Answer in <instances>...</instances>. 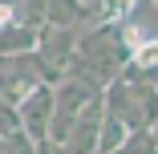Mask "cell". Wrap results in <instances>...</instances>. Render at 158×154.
<instances>
[{
  "instance_id": "7",
  "label": "cell",
  "mask_w": 158,
  "mask_h": 154,
  "mask_svg": "<svg viewBox=\"0 0 158 154\" xmlns=\"http://www.w3.org/2000/svg\"><path fill=\"white\" fill-rule=\"evenodd\" d=\"M20 130V118H16V106H8V102H0V138L4 134H16Z\"/></svg>"
},
{
  "instance_id": "8",
  "label": "cell",
  "mask_w": 158,
  "mask_h": 154,
  "mask_svg": "<svg viewBox=\"0 0 158 154\" xmlns=\"http://www.w3.org/2000/svg\"><path fill=\"white\" fill-rule=\"evenodd\" d=\"M33 154H61V146L49 142V138H41V142H33Z\"/></svg>"
},
{
  "instance_id": "9",
  "label": "cell",
  "mask_w": 158,
  "mask_h": 154,
  "mask_svg": "<svg viewBox=\"0 0 158 154\" xmlns=\"http://www.w3.org/2000/svg\"><path fill=\"white\" fill-rule=\"evenodd\" d=\"M81 4H85V0H81Z\"/></svg>"
},
{
  "instance_id": "6",
  "label": "cell",
  "mask_w": 158,
  "mask_h": 154,
  "mask_svg": "<svg viewBox=\"0 0 158 154\" xmlns=\"http://www.w3.org/2000/svg\"><path fill=\"white\" fill-rule=\"evenodd\" d=\"M114 154H154V130H134Z\"/></svg>"
},
{
  "instance_id": "1",
  "label": "cell",
  "mask_w": 158,
  "mask_h": 154,
  "mask_svg": "<svg viewBox=\"0 0 158 154\" xmlns=\"http://www.w3.org/2000/svg\"><path fill=\"white\" fill-rule=\"evenodd\" d=\"M45 81V69H41V57L37 53H12V57H0V102H24L28 89H37ZM49 85V81H45Z\"/></svg>"
},
{
  "instance_id": "4",
  "label": "cell",
  "mask_w": 158,
  "mask_h": 154,
  "mask_svg": "<svg viewBox=\"0 0 158 154\" xmlns=\"http://www.w3.org/2000/svg\"><path fill=\"white\" fill-rule=\"evenodd\" d=\"M41 24L81 28L85 24V4H81V0H41Z\"/></svg>"
},
{
  "instance_id": "3",
  "label": "cell",
  "mask_w": 158,
  "mask_h": 154,
  "mask_svg": "<svg viewBox=\"0 0 158 154\" xmlns=\"http://www.w3.org/2000/svg\"><path fill=\"white\" fill-rule=\"evenodd\" d=\"M98 126H102V94L77 114V122L61 142V154H98Z\"/></svg>"
},
{
  "instance_id": "5",
  "label": "cell",
  "mask_w": 158,
  "mask_h": 154,
  "mask_svg": "<svg viewBox=\"0 0 158 154\" xmlns=\"http://www.w3.org/2000/svg\"><path fill=\"white\" fill-rule=\"evenodd\" d=\"M37 49V24L16 20L0 28V57H12V53H33Z\"/></svg>"
},
{
  "instance_id": "2",
  "label": "cell",
  "mask_w": 158,
  "mask_h": 154,
  "mask_svg": "<svg viewBox=\"0 0 158 154\" xmlns=\"http://www.w3.org/2000/svg\"><path fill=\"white\" fill-rule=\"evenodd\" d=\"M49 114H53V85H37V89H28L24 94V102H16V118H20V130L33 138V142H41L45 138V130H49Z\"/></svg>"
}]
</instances>
